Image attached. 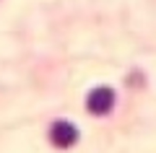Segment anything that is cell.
I'll use <instances>...</instances> for the list:
<instances>
[{
	"instance_id": "cell-1",
	"label": "cell",
	"mask_w": 156,
	"mask_h": 153,
	"mask_svg": "<svg viewBox=\"0 0 156 153\" xmlns=\"http://www.w3.org/2000/svg\"><path fill=\"white\" fill-rule=\"evenodd\" d=\"M86 106H89V112L91 114H107V112L115 106V93H112V88H107V86H99V88H94V91L89 93V101H86Z\"/></svg>"
},
{
	"instance_id": "cell-2",
	"label": "cell",
	"mask_w": 156,
	"mask_h": 153,
	"mask_svg": "<svg viewBox=\"0 0 156 153\" xmlns=\"http://www.w3.org/2000/svg\"><path fill=\"white\" fill-rule=\"evenodd\" d=\"M50 140L55 143L57 148H70V145H76V140H78L76 125H70V122H65V120H57L55 125H52V130H50Z\"/></svg>"
}]
</instances>
